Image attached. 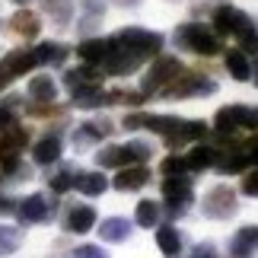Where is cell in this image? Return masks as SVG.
Segmentation results:
<instances>
[{
  "label": "cell",
  "instance_id": "obj_32",
  "mask_svg": "<svg viewBox=\"0 0 258 258\" xmlns=\"http://www.w3.org/2000/svg\"><path fill=\"white\" fill-rule=\"evenodd\" d=\"M23 242V233L13 230V226H0V255L16 252V245Z\"/></svg>",
  "mask_w": 258,
  "mask_h": 258
},
{
  "label": "cell",
  "instance_id": "obj_16",
  "mask_svg": "<svg viewBox=\"0 0 258 258\" xmlns=\"http://www.w3.org/2000/svg\"><path fill=\"white\" fill-rule=\"evenodd\" d=\"M99 236H102L105 242H124L127 236H131V220H124V217H108V220H102V226H99Z\"/></svg>",
  "mask_w": 258,
  "mask_h": 258
},
{
  "label": "cell",
  "instance_id": "obj_39",
  "mask_svg": "<svg viewBox=\"0 0 258 258\" xmlns=\"http://www.w3.org/2000/svg\"><path fill=\"white\" fill-rule=\"evenodd\" d=\"M74 258H108L99 245H80V249L74 252Z\"/></svg>",
  "mask_w": 258,
  "mask_h": 258
},
{
  "label": "cell",
  "instance_id": "obj_45",
  "mask_svg": "<svg viewBox=\"0 0 258 258\" xmlns=\"http://www.w3.org/2000/svg\"><path fill=\"white\" fill-rule=\"evenodd\" d=\"M16 4H26V0H16Z\"/></svg>",
  "mask_w": 258,
  "mask_h": 258
},
{
  "label": "cell",
  "instance_id": "obj_13",
  "mask_svg": "<svg viewBox=\"0 0 258 258\" xmlns=\"http://www.w3.org/2000/svg\"><path fill=\"white\" fill-rule=\"evenodd\" d=\"M147 182H150V172H147L144 166H124V169H118V175H115L118 191H137V188H144Z\"/></svg>",
  "mask_w": 258,
  "mask_h": 258
},
{
  "label": "cell",
  "instance_id": "obj_4",
  "mask_svg": "<svg viewBox=\"0 0 258 258\" xmlns=\"http://www.w3.org/2000/svg\"><path fill=\"white\" fill-rule=\"evenodd\" d=\"M185 74V67H182V61L178 57H156V64L147 71V77H144V96L147 93H160V89H166L169 83H175L178 77Z\"/></svg>",
  "mask_w": 258,
  "mask_h": 258
},
{
  "label": "cell",
  "instance_id": "obj_36",
  "mask_svg": "<svg viewBox=\"0 0 258 258\" xmlns=\"http://www.w3.org/2000/svg\"><path fill=\"white\" fill-rule=\"evenodd\" d=\"M127 150H131L134 163H147V160H150V144H144V141H131Z\"/></svg>",
  "mask_w": 258,
  "mask_h": 258
},
{
  "label": "cell",
  "instance_id": "obj_44",
  "mask_svg": "<svg viewBox=\"0 0 258 258\" xmlns=\"http://www.w3.org/2000/svg\"><path fill=\"white\" fill-rule=\"evenodd\" d=\"M115 4H118V7H127V10H131V7H137V4H141V0H115Z\"/></svg>",
  "mask_w": 258,
  "mask_h": 258
},
{
  "label": "cell",
  "instance_id": "obj_38",
  "mask_svg": "<svg viewBox=\"0 0 258 258\" xmlns=\"http://www.w3.org/2000/svg\"><path fill=\"white\" fill-rule=\"evenodd\" d=\"M188 258H220V255H217V249H214L211 242H201V245H195V249H191Z\"/></svg>",
  "mask_w": 258,
  "mask_h": 258
},
{
  "label": "cell",
  "instance_id": "obj_14",
  "mask_svg": "<svg viewBox=\"0 0 258 258\" xmlns=\"http://www.w3.org/2000/svg\"><path fill=\"white\" fill-rule=\"evenodd\" d=\"M93 223H96V211L89 204H77L67 211V233H89L93 230Z\"/></svg>",
  "mask_w": 258,
  "mask_h": 258
},
{
  "label": "cell",
  "instance_id": "obj_1",
  "mask_svg": "<svg viewBox=\"0 0 258 258\" xmlns=\"http://www.w3.org/2000/svg\"><path fill=\"white\" fill-rule=\"evenodd\" d=\"M124 127H127V131H134V127H150V131L163 134L169 144L198 141V137L207 134L204 121H182V118H166V115H127Z\"/></svg>",
  "mask_w": 258,
  "mask_h": 258
},
{
  "label": "cell",
  "instance_id": "obj_6",
  "mask_svg": "<svg viewBox=\"0 0 258 258\" xmlns=\"http://www.w3.org/2000/svg\"><path fill=\"white\" fill-rule=\"evenodd\" d=\"M217 131L220 134H236L239 127H258V108H245V105H226L217 112Z\"/></svg>",
  "mask_w": 258,
  "mask_h": 258
},
{
  "label": "cell",
  "instance_id": "obj_11",
  "mask_svg": "<svg viewBox=\"0 0 258 258\" xmlns=\"http://www.w3.org/2000/svg\"><path fill=\"white\" fill-rule=\"evenodd\" d=\"M115 48V38H86V42L77 48V54L83 57L86 64H102Z\"/></svg>",
  "mask_w": 258,
  "mask_h": 258
},
{
  "label": "cell",
  "instance_id": "obj_23",
  "mask_svg": "<svg viewBox=\"0 0 258 258\" xmlns=\"http://www.w3.org/2000/svg\"><path fill=\"white\" fill-rule=\"evenodd\" d=\"M245 163H249V156H245V150H230V153H220L217 156V169L233 175V172H245Z\"/></svg>",
  "mask_w": 258,
  "mask_h": 258
},
{
  "label": "cell",
  "instance_id": "obj_10",
  "mask_svg": "<svg viewBox=\"0 0 258 258\" xmlns=\"http://www.w3.org/2000/svg\"><path fill=\"white\" fill-rule=\"evenodd\" d=\"M191 195H195L191 178H185V175H166V182H163V198H166L169 204L182 207V204L191 201Z\"/></svg>",
  "mask_w": 258,
  "mask_h": 258
},
{
  "label": "cell",
  "instance_id": "obj_41",
  "mask_svg": "<svg viewBox=\"0 0 258 258\" xmlns=\"http://www.w3.org/2000/svg\"><path fill=\"white\" fill-rule=\"evenodd\" d=\"M242 51H258V32H252V35L242 38Z\"/></svg>",
  "mask_w": 258,
  "mask_h": 258
},
{
  "label": "cell",
  "instance_id": "obj_2",
  "mask_svg": "<svg viewBox=\"0 0 258 258\" xmlns=\"http://www.w3.org/2000/svg\"><path fill=\"white\" fill-rule=\"evenodd\" d=\"M175 45L182 51H195V54H220V38L214 35L211 26H201V23H188L175 32Z\"/></svg>",
  "mask_w": 258,
  "mask_h": 258
},
{
  "label": "cell",
  "instance_id": "obj_35",
  "mask_svg": "<svg viewBox=\"0 0 258 258\" xmlns=\"http://www.w3.org/2000/svg\"><path fill=\"white\" fill-rule=\"evenodd\" d=\"M71 185H74V172H71V169H61L57 175H51V191L61 195V191H67Z\"/></svg>",
  "mask_w": 258,
  "mask_h": 258
},
{
  "label": "cell",
  "instance_id": "obj_21",
  "mask_svg": "<svg viewBox=\"0 0 258 258\" xmlns=\"http://www.w3.org/2000/svg\"><path fill=\"white\" fill-rule=\"evenodd\" d=\"M74 185L80 188L83 195H89V198H96V195H102L105 188H108V178L102 175V172H80L74 178Z\"/></svg>",
  "mask_w": 258,
  "mask_h": 258
},
{
  "label": "cell",
  "instance_id": "obj_43",
  "mask_svg": "<svg viewBox=\"0 0 258 258\" xmlns=\"http://www.w3.org/2000/svg\"><path fill=\"white\" fill-rule=\"evenodd\" d=\"M10 211H16V204H13V201H7V198L0 195V214H10Z\"/></svg>",
  "mask_w": 258,
  "mask_h": 258
},
{
  "label": "cell",
  "instance_id": "obj_24",
  "mask_svg": "<svg viewBox=\"0 0 258 258\" xmlns=\"http://www.w3.org/2000/svg\"><path fill=\"white\" fill-rule=\"evenodd\" d=\"M226 71H230L233 80H249L252 64H249V57H245V51H230L226 54Z\"/></svg>",
  "mask_w": 258,
  "mask_h": 258
},
{
  "label": "cell",
  "instance_id": "obj_30",
  "mask_svg": "<svg viewBox=\"0 0 258 258\" xmlns=\"http://www.w3.org/2000/svg\"><path fill=\"white\" fill-rule=\"evenodd\" d=\"M42 7H45V13H51V19L61 23V26H67L71 16H74V4H71V0H42Z\"/></svg>",
  "mask_w": 258,
  "mask_h": 258
},
{
  "label": "cell",
  "instance_id": "obj_33",
  "mask_svg": "<svg viewBox=\"0 0 258 258\" xmlns=\"http://www.w3.org/2000/svg\"><path fill=\"white\" fill-rule=\"evenodd\" d=\"M16 102L19 99H7V102L0 105V131H7V127L16 124Z\"/></svg>",
  "mask_w": 258,
  "mask_h": 258
},
{
  "label": "cell",
  "instance_id": "obj_29",
  "mask_svg": "<svg viewBox=\"0 0 258 258\" xmlns=\"http://www.w3.org/2000/svg\"><path fill=\"white\" fill-rule=\"evenodd\" d=\"M4 64L10 67V74H13V77H19V74H29L35 67V54L32 51H13V54L4 57Z\"/></svg>",
  "mask_w": 258,
  "mask_h": 258
},
{
  "label": "cell",
  "instance_id": "obj_26",
  "mask_svg": "<svg viewBox=\"0 0 258 258\" xmlns=\"http://www.w3.org/2000/svg\"><path fill=\"white\" fill-rule=\"evenodd\" d=\"M255 245H258V226H245V230L233 239V255L245 258V255H252Z\"/></svg>",
  "mask_w": 258,
  "mask_h": 258
},
{
  "label": "cell",
  "instance_id": "obj_3",
  "mask_svg": "<svg viewBox=\"0 0 258 258\" xmlns=\"http://www.w3.org/2000/svg\"><path fill=\"white\" fill-rule=\"evenodd\" d=\"M115 42L144 61V57H156V54L163 51V42H166V38L160 32H147V29H124Z\"/></svg>",
  "mask_w": 258,
  "mask_h": 258
},
{
  "label": "cell",
  "instance_id": "obj_5",
  "mask_svg": "<svg viewBox=\"0 0 258 258\" xmlns=\"http://www.w3.org/2000/svg\"><path fill=\"white\" fill-rule=\"evenodd\" d=\"M214 29L220 35H239V38H245V35L255 32V23H252L249 13H242V10H236V7H217Z\"/></svg>",
  "mask_w": 258,
  "mask_h": 258
},
{
  "label": "cell",
  "instance_id": "obj_20",
  "mask_svg": "<svg viewBox=\"0 0 258 258\" xmlns=\"http://www.w3.org/2000/svg\"><path fill=\"white\" fill-rule=\"evenodd\" d=\"M10 26H13V32L16 35H23V38H35L38 35V16L35 13H29V10H19V13H13V19H10Z\"/></svg>",
  "mask_w": 258,
  "mask_h": 258
},
{
  "label": "cell",
  "instance_id": "obj_12",
  "mask_svg": "<svg viewBox=\"0 0 258 258\" xmlns=\"http://www.w3.org/2000/svg\"><path fill=\"white\" fill-rule=\"evenodd\" d=\"M102 64H105V71H108V74H131V71H137V64H141V57H137V54H131L127 48H121V45L115 42L112 54H108Z\"/></svg>",
  "mask_w": 258,
  "mask_h": 258
},
{
  "label": "cell",
  "instance_id": "obj_31",
  "mask_svg": "<svg viewBox=\"0 0 258 258\" xmlns=\"http://www.w3.org/2000/svg\"><path fill=\"white\" fill-rule=\"evenodd\" d=\"M137 223L141 226H156L160 223V204L156 201H141L137 204Z\"/></svg>",
  "mask_w": 258,
  "mask_h": 258
},
{
  "label": "cell",
  "instance_id": "obj_7",
  "mask_svg": "<svg viewBox=\"0 0 258 258\" xmlns=\"http://www.w3.org/2000/svg\"><path fill=\"white\" fill-rule=\"evenodd\" d=\"M204 214L211 217V220H230V217L236 214V195H233V188H226V185L211 188L207 198H204Z\"/></svg>",
  "mask_w": 258,
  "mask_h": 258
},
{
  "label": "cell",
  "instance_id": "obj_34",
  "mask_svg": "<svg viewBox=\"0 0 258 258\" xmlns=\"http://www.w3.org/2000/svg\"><path fill=\"white\" fill-rule=\"evenodd\" d=\"M185 156H166L163 160V175H185Z\"/></svg>",
  "mask_w": 258,
  "mask_h": 258
},
{
  "label": "cell",
  "instance_id": "obj_18",
  "mask_svg": "<svg viewBox=\"0 0 258 258\" xmlns=\"http://www.w3.org/2000/svg\"><path fill=\"white\" fill-rule=\"evenodd\" d=\"M74 105H80V108H99V105H105V93L99 89V83H83V86L74 89Z\"/></svg>",
  "mask_w": 258,
  "mask_h": 258
},
{
  "label": "cell",
  "instance_id": "obj_46",
  "mask_svg": "<svg viewBox=\"0 0 258 258\" xmlns=\"http://www.w3.org/2000/svg\"><path fill=\"white\" fill-rule=\"evenodd\" d=\"M255 83H258V80H255Z\"/></svg>",
  "mask_w": 258,
  "mask_h": 258
},
{
  "label": "cell",
  "instance_id": "obj_42",
  "mask_svg": "<svg viewBox=\"0 0 258 258\" xmlns=\"http://www.w3.org/2000/svg\"><path fill=\"white\" fill-rule=\"evenodd\" d=\"M10 80H13V74H10V67H7V64H0V89H4Z\"/></svg>",
  "mask_w": 258,
  "mask_h": 258
},
{
  "label": "cell",
  "instance_id": "obj_27",
  "mask_svg": "<svg viewBox=\"0 0 258 258\" xmlns=\"http://www.w3.org/2000/svg\"><path fill=\"white\" fill-rule=\"evenodd\" d=\"M29 96L38 99V102H51L57 96V86L51 77H32V83H29Z\"/></svg>",
  "mask_w": 258,
  "mask_h": 258
},
{
  "label": "cell",
  "instance_id": "obj_9",
  "mask_svg": "<svg viewBox=\"0 0 258 258\" xmlns=\"http://www.w3.org/2000/svg\"><path fill=\"white\" fill-rule=\"evenodd\" d=\"M16 214H19V220H23V223H42V220L51 217V204H48L45 195H29L26 201H19Z\"/></svg>",
  "mask_w": 258,
  "mask_h": 258
},
{
  "label": "cell",
  "instance_id": "obj_28",
  "mask_svg": "<svg viewBox=\"0 0 258 258\" xmlns=\"http://www.w3.org/2000/svg\"><path fill=\"white\" fill-rule=\"evenodd\" d=\"M156 245L163 249V255H178L182 252V236L172 226H163V230H156Z\"/></svg>",
  "mask_w": 258,
  "mask_h": 258
},
{
  "label": "cell",
  "instance_id": "obj_22",
  "mask_svg": "<svg viewBox=\"0 0 258 258\" xmlns=\"http://www.w3.org/2000/svg\"><path fill=\"white\" fill-rule=\"evenodd\" d=\"M32 54H35V64H64L67 48L57 42H42L38 48H32Z\"/></svg>",
  "mask_w": 258,
  "mask_h": 258
},
{
  "label": "cell",
  "instance_id": "obj_17",
  "mask_svg": "<svg viewBox=\"0 0 258 258\" xmlns=\"http://www.w3.org/2000/svg\"><path fill=\"white\" fill-rule=\"evenodd\" d=\"M57 156H61V137H42V141L35 144V150H32V160L38 166H51Z\"/></svg>",
  "mask_w": 258,
  "mask_h": 258
},
{
  "label": "cell",
  "instance_id": "obj_15",
  "mask_svg": "<svg viewBox=\"0 0 258 258\" xmlns=\"http://www.w3.org/2000/svg\"><path fill=\"white\" fill-rule=\"evenodd\" d=\"M26 144H29V131H26V127H19V124L7 127L4 141H0V156H19V150H23Z\"/></svg>",
  "mask_w": 258,
  "mask_h": 258
},
{
  "label": "cell",
  "instance_id": "obj_37",
  "mask_svg": "<svg viewBox=\"0 0 258 258\" xmlns=\"http://www.w3.org/2000/svg\"><path fill=\"white\" fill-rule=\"evenodd\" d=\"M242 195H249V198H258V169L255 172H245V178H242Z\"/></svg>",
  "mask_w": 258,
  "mask_h": 258
},
{
  "label": "cell",
  "instance_id": "obj_8",
  "mask_svg": "<svg viewBox=\"0 0 258 258\" xmlns=\"http://www.w3.org/2000/svg\"><path fill=\"white\" fill-rule=\"evenodd\" d=\"M214 93V83L211 80H201V77H188L182 74L175 83H169L163 89V96H172V99H185V96H211Z\"/></svg>",
  "mask_w": 258,
  "mask_h": 258
},
{
  "label": "cell",
  "instance_id": "obj_25",
  "mask_svg": "<svg viewBox=\"0 0 258 258\" xmlns=\"http://www.w3.org/2000/svg\"><path fill=\"white\" fill-rule=\"evenodd\" d=\"M214 163H217V153L211 150V147H195V150L185 156V166H188V169H195V172L211 169Z\"/></svg>",
  "mask_w": 258,
  "mask_h": 258
},
{
  "label": "cell",
  "instance_id": "obj_19",
  "mask_svg": "<svg viewBox=\"0 0 258 258\" xmlns=\"http://www.w3.org/2000/svg\"><path fill=\"white\" fill-rule=\"evenodd\" d=\"M96 160H99V166H105V169H124L127 163H134V156H131L127 147H105Z\"/></svg>",
  "mask_w": 258,
  "mask_h": 258
},
{
  "label": "cell",
  "instance_id": "obj_40",
  "mask_svg": "<svg viewBox=\"0 0 258 258\" xmlns=\"http://www.w3.org/2000/svg\"><path fill=\"white\" fill-rule=\"evenodd\" d=\"M245 156H249V163H255V166H258V134L252 137L249 144H245Z\"/></svg>",
  "mask_w": 258,
  "mask_h": 258
}]
</instances>
